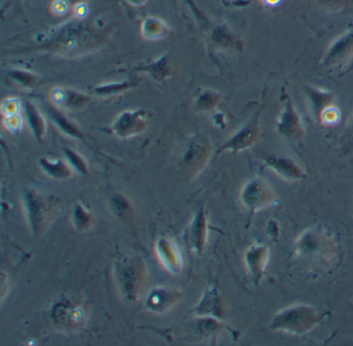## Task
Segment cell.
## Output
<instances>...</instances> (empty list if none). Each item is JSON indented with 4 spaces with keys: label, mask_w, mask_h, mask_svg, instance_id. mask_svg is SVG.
I'll use <instances>...</instances> for the list:
<instances>
[{
    "label": "cell",
    "mask_w": 353,
    "mask_h": 346,
    "mask_svg": "<svg viewBox=\"0 0 353 346\" xmlns=\"http://www.w3.org/2000/svg\"><path fill=\"white\" fill-rule=\"evenodd\" d=\"M323 315L309 305H293L279 311L270 321V329L290 335L303 336L319 325Z\"/></svg>",
    "instance_id": "cell-1"
},
{
    "label": "cell",
    "mask_w": 353,
    "mask_h": 346,
    "mask_svg": "<svg viewBox=\"0 0 353 346\" xmlns=\"http://www.w3.org/2000/svg\"><path fill=\"white\" fill-rule=\"evenodd\" d=\"M23 206L28 225L34 234L42 233L48 225L54 209V202L36 189L26 191L23 195Z\"/></svg>",
    "instance_id": "cell-2"
},
{
    "label": "cell",
    "mask_w": 353,
    "mask_h": 346,
    "mask_svg": "<svg viewBox=\"0 0 353 346\" xmlns=\"http://www.w3.org/2000/svg\"><path fill=\"white\" fill-rule=\"evenodd\" d=\"M115 278L123 296L130 300H137L144 279L142 261L136 257L121 259L115 267Z\"/></svg>",
    "instance_id": "cell-3"
},
{
    "label": "cell",
    "mask_w": 353,
    "mask_h": 346,
    "mask_svg": "<svg viewBox=\"0 0 353 346\" xmlns=\"http://www.w3.org/2000/svg\"><path fill=\"white\" fill-rule=\"evenodd\" d=\"M262 109H263V106L258 108L255 114L252 115L251 118L241 128H239L230 138L227 139L226 142L223 143L219 147L216 155H221L225 151L239 153V151L251 148L257 142L260 137V133H261L260 118H261Z\"/></svg>",
    "instance_id": "cell-4"
},
{
    "label": "cell",
    "mask_w": 353,
    "mask_h": 346,
    "mask_svg": "<svg viewBox=\"0 0 353 346\" xmlns=\"http://www.w3.org/2000/svg\"><path fill=\"white\" fill-rule=\"evenodd\" d=\"M281 99H282L283 107L276 118V133L289 140L301 142L305 137L303 120L295 109L290 95L285 89L282 90Z\"/></svg>",
    "instance_id": "cell-5"
},
{
    "label": "cell",
    "mask_w": 353,
    "mask_h": 346,
    "mask_svg": "<svg viewBox=\"0 0 353 346\" xmlns=\"http://www.w3.org/2000/svg\"><path fill=\"white\" fill-rule=\"evenodd\" d=\"M150 119V114L145 110H125L117 116L107 131L119 139L132 138L146 130Z\"/></svg>",
    "instance_id": "cell-6"
},
{
    "label": "cell",
    "mask_w": 353,
    "mask_h": 346,
    "mask_svg": "<svg viewBox=\"0 0 353 346\" xmlns=\"http://www.w3.org/2000/svg\"><path fill=\"white\" fill-rule=\"evenodd\" d=\"M272 199L274 193L268 182L262 178H252L241 189V203L251 215L265 209Z\"/></svg>",
    "instance_id": "cell-7"
},
{
    "label": "cell",
    "mask_w": 353,
    "mask_h": 346,
    "mask_svg": "<svg viewBox=\"0 0 353 346\" xmlns=\"http://www.w3.org/2000/svg\"><path fill=\"white\" fill-rule=\"evenodd\" d=\"M353 57V28L336 37L326 50L321 64L325 68H334L346 64Z\"/></svg>",
    "instance_id": "cell-8"
},
{
    "label": "cell",
    "mask_w": 353,
    "mask_h": 346,
    "mask_svg": "<svg viewBox=\"0 0 353 346\" xmlns=\"http://www.w3.org/2000/svg\"><path fill=\"white\" fill-rule=\"evenodd\" d=\"M265 167L272 169L276 175L287 180H303L307 178L305 170L289 157L278 155H268L262 157Z\"/></svg>",
    "instance_id": "cell-9"
},
{
    "label": "cell",
    "mask_w": 353,
    "mask_h": 346,
    "mask_svg": "<svg viewBox=\"0 0 353 346\" xmlns=\"http://www.w3.org/2000/svg\"><path fill=\"white\" fill-rule=\"evenodd\" d=\"M49 97L53 105L72 111L83 109L92 102L90 95L69 87H54L51 89Z\"/></svg>",
    "instance_id": "cell-10"
},
{
    "label": "cell",
    "mask_w": 353,
    "mask_h": 346,
    "mask_svg": "<svg viewBox=\"0 0 353 346\" xmlns=\"http://www.w3.org/2000/svg\"><path fill=\"white\" fill-rule=\"evenodd\" d=\"M270 251L264 244H252L245 253V263L255 285H259L268 267Z\"/></svg>",
    "instance_id": "cell-11"
},
{
    "label": "cell",
    "mask_w": 353,
    "mask_h": 346,
    "mask_svg": "<svg viewBox=\"0 0 353 346\" xmlns=\"http://www.w3.org/2000/svg\"><path fill=\"white\" fill-rule=\"evenodd\" d=\"M181 294L174 288L159 287L150 291V296L146 298V307L152 312L162 314L172 308L179 298Z\"/></svg>",
    "instance_id": "cell-12"
},
{
    "label": "cell",
    "mask_w": 353,
    "mask_h": 346,
    "mask_svg": "<svg viewBox=\"0 0 353 346\" xmlns=\"http://www.w3.org/2000/svg\"><path fill=\"white\" fill-rule=\"evenodd\" d=\"M157 255L165 269L173 275H177L183 269V259L181 252L174 242L168 238H160L156 244Z\"/></svg>",
    "instance_id": "cell-13"
},
{
    "label": "cell",
    "mask_w": 353,
    "mask_h": 346,
    "mask_svg": "<svg viewBox=\"0 0 353 346\" xmlns=\"http://www.w3.org/2000/svg\"><path fill=\"white\" fill-rule=\"evenodd\" d=\"M210 41L214 47L226 51H241L243 43L241 37L225 23L216 24L210 31Z\"/></svg>",
    "instance_id": "cell-14"
},
{
    "label": "cell",
    "mask_w": 353,
    "mask_h": 346,
    "mask_svg": "<svg viewBox=\"0 0 353 346\" xmlns=\"http://www.w3.org/2000/svg\"><path fill=\"white\" fill-rule=\"evenodd\" d=\"M208 238V219L203 207L199 209L194 215L193 221L190 224L188 231V242L190 248L195 251L197 254H201L205 246Z\"/></svg>",
    "instance_id": "cell-15"
},
{
    "label": "cell",
    "mask_w": 353,
    "mask_h": 346,
    "mask_svg": "<svg viewBox=\"0 0 353 346\" xmlns=\"http://www.w3.org/2000/svg\"><path fill=\"white\" fill-rule=\"evenodd\" d=\"M305 93L310 102V107L315 117L319 120L324 110L334 105V97L330 91L323 90L312 85H305Z\"/></svg>",
    "instance_id": "cell-16"
},
{
    "label": "cell",
    "mask_w": 353,
    "mask_h": 346,
    "mask_svg": "<svg viewBox=\"0 0 353 346\" xmlns=\"http://www.w3.org/2000/svg\"><path fill=\"white\" fill-rule=\"evenodd\" d=\"M140 32L146 41H162L170 35V27L163 19L148 16L142 21Z\"/></svg>",
    "instance_id": "cell-17"
},
{
    "label": "cell",
    "mask_w": 353,
    "mask_h": 346,
    "mask_svg": "<svg viewBox=\"0 0 353 346\" xmlns=\"http://www.w3.org/2000/svg\"><path fill=\"white\" fill-rule=\"evenodd\" d=\"M24 112L28 126L38 142H43L47 134V122L41 110L30 101L24 103Z\"/></svg>",
    "instance_id": "cell-18"
},
{
    "label": "cell",
    "mask_w": 353,
    "mask_h": 346,
    "mask_svg": "<svg viewBox=\"0 0 353 346\" xmlns=\"http://www.w3.org/2000/svg\"><path fill=\"white\" fill-rule=\"evenodd\" d=\"M210 153V147L208 142L201 140L192 141L185 151L183 163L192 169H200L208 162Z\"/></svg>",
    "instance_id": "cell-19"
},
{
    "label": "cell",
    "mask_w": 353,
    "mask_h": 346,
    "mask_svg": "<svg viewBox=\"0 0 353 346\" xmlns=\"http://www.w3.org/2000/svg\"><path fill=\"white\" fill-rule=\"evenodd\" d=\"M43 171L49 176L57 180H69L73 175V168L70 165L69 162L63 161L61 159H49L42 157L39 161Z\"/></svg>",
    "instance_id": "cell-20"
},
{
    "label": "cell",
    "mask_w": 353,
    "mask_h": 346,
    "mask_svg": "<svg viewBox=\"0 0 353 346\" xmlns=\"http://www.w3.org/2000/svg\"><path fill=\"white\" fill-rule=\"evenodd\" d=\"M137 70L146 73L156 82H165L171 77L170 60L168 55L164 54L157 59L152 60L150 64L140 66Z\"/></svg>",
    "instance_id": "cell-21"
},
{
    "label": "cell",
    "mask_w": 353,
    "mask_h": 346,
    "mask_svg": "<svg viewBox=\"0 0 353 346\" xmlns=\"http://www.w3.org/2000/svg\"><path fill=\"white\" fill-rule=\"evenodd\" d=\"M195 311L199 316H212L216 318L222 317V304L218 291L214 288L206 290Z\"/></svg>",
    "instance_id": "cell-22"
},
{
    "label": "cell",
    "mask_w": 353,
    "mask_h": 346,
    "mask_svg": "<svg viewBox=\"0 0 353 346\" xmlns=\"http://www.w3.org/2000/svg\"><path fill=\"white\" fill-rule=\"evenodd\" d=\"M46 111L52 122H54L55 126L59 128V130L63 134L68 135L72 138L83 139V134H82L79 128L76 126V124H74L69 118L65 117V115H63L59 110L55 109V107H46Z\"/></svg>",
    "instance_id": "cell-23"
},
{
    "label": "cell",
    "mask_w": 353,
    "mask_h": 346,
    "mask_svg": "<svg viewBox=\"0 0 353 346\" xmlns=\"http://www.w3.org/2000/svg\"><path fill=\"white\" fill-rule=\"evenodd\" d=\"M8 77L18 87L30 90L42 84V79L38 75L22 68H12L8 72Z\"/></svg>",
    "instance_id": "cell-24"
},
{
    "label": "cell",
    "mask_w": 353,
    "mask_h": 346,
    "mask_svg": "<svg viewBox=\"0 0 353 346\" xmlns=\"http://www.w3.org/2000/svg\"><path fill=\"white\" fill-rule=\"evenodd\" d=\"M137 86L135 81H121V82H107L97 85L92 88V93L101 97H111L121 95L130 89Z\"/></svg>",
    "instance_id": "cell-25"
},
{
    "label": "cell",
    "mask_w": 353,
    "mask_h": 346,
    "mask_svg": "<svg viewBox=\"0 0 353 346\" xmlns=\"http://www.w3.org/2000/svg\"><path fill=\"white\" fill-rule=\"evenodd\" d=\"M221 102V95L212 89H204L198 95L194 103V107L197 111L210 112L218 107Z\"/></svg>",
    "instance_id": "cell-26"
},
{
    "label": "cell",
    "mask_w": 353,
    "mask_h": 346,
    "mask_svg": "<svg viewBox=\"0 0 353 346\" xmlns=\"http://www.w3.org/2000/svg\"><path fill=\"white\" fill-rule=\"evenodd\" d=\"M72 221H73L74 228L77 231H86L92 225V213L82 203L77 202L74 205Z\"/></svg>",
    "instance_id": "cell-27"
},
{
    "label": "cell",
    "mask_w": 353,
    "mask_h": 346,
    "mask_svg": "<svg viewBox=\"0 0 353 346\" xmlns=\"http://www.w3.org/2000/svg\"><path fill=\"white\" fill-rule=\"evenodd\" d=\"M63 153H65V159L69 162L73 169H75L79 173L84 174V175L90 174L88 163H86L84 157H82L79 153L71 148L63 149Z\"/></svg>",
    "instance_id": "cell-28"
},
{
    "label": "cell",
    "mask_w": 353,
    "mask_h": 346,
    "mask_svg": "<svg viewBox=\"0 0 353 346\" xmlns=\"http://www.w3.org/2000/svg\"><path fill=\"white\" fill-rule=\"evenodd\" d=\"M22 108L23 106L18 97H7L1 103V114L3 116L16 115L20 114Z\"/></svg>",
    "instance_id": "cell-29"
},
{
    "label": "cell",
    "mask_w": 353,
    "mask_h": 346,
    "mask_svg": "<svg viewBox=\"0 0 353 346\" xmlns=\"http://www.w3.org/2000/svg\"><path fill=\"white\" fill-rule=\"evenodd\" d=\"M3 126L7 128L9 132L16 134L19 133L23 128L24 119L21 114H16V115L3 116Z\"/></svg>",
    "instance_id": "cell-30"
},
{
    "label": "cell",
    "mask_w": 353,
    "mask_h": 346,
    "mask_svg": "<svg viewBox=\"0 0 353 346\" xmlns=\"http://www.w3.org/2000/svg\"><path fill=\"white\" fill-rule=\"evenodd\" d=\"M340 118V112L336 106L332 105L324 110L323 113L320 116L319 122L324 124H334L338 122Z\"/></svg>",
    "instance_id": "cell-31"
},
{
    "label": "cell",
    "mask_w": 353,
    "mask_h": 346,
    "mask_svg": "<svg viewBox=\"0 0 353 346\" xmlns=\"http://www.w3.org/2000/svg\"><path fill=\"white\" fill-rule=\"evenodd\" d=\"M112 205L114 207L115 211L119 215H127L130 211H131V205H130L129 201L121 196V195H115L112 198Z\"/></svg>",
    "instance_id": "cell-32"
},
{
    "label": "cell",
    "mask_w": 353,
    "mask_h": 346,
    "mask_svg": "<svg viewBox=\"0 0 353 346\" xmlns=\"http://www.w3.org/2000/svg\"><path fill=\"white\" fill-rule=\"evenodd\" d=\"M70 6H71V4L67 0H54L52 6H51V10L57 16H63V15L69 12Z\"/></svg>",
    "instance_id": "cell-33"
},
{
    "label": "cell",
    "mask_w": 353,
    "mask_h": 346,
    "mask_svg": "<svg viewBox=\"0 0 353 346\" xmlns=\"http://www.w3.org/2000/svg\"><path fill=\"white\" fill-rule=\"evenodd\" d=\"M74 12H75L76 16H77L78 18H83V17L86 16V14H88V6H86L83 1L79 2V3L74 6Z\"/></svg>",
    "instance_id": "cell-34"
},
{
    "label": "cell",
    "mask_w": 353,
    "mask_h": 346,
    "mask_svg": "<svg viewBox=\"0 0 353 346\" xmlns=\"http://www.w3.org/2000/svg\"><path fill=\"white\" fill-rule=\"evenodd\" d=\"M223 4L227 6H235V8H243L250 3V0H220Z\"/></svg>",
    "instance_id": "cell-35"
},
{
    "label": "cell",
    "mask_w": 353,
    "mask_h": 346,
    "mask_svg": "<svg viewBox=\"0 0 353 346\" xmlns=\"http://www.w3.org/2000/svg\"><path fill=\"white\" fill-rule=\"evenodd\" d=\"M318 1H319V3L321 4L322 6H324V8H334L340 6L344 0H318Z\"/></svg>",
    "instance_id": "cell-36"
},
{
    "label": "cell",
    "mask_w": 353,
    "mask_h": 346,
    "mask_svg": "<svg viewBox=\"0 0 353 346\" xmlns=\"http://www.w3.org/2000/svg\"><path fill=\"white\" fill-rule=\"evenodd\" d=\"M128 3L131 4L132 6L139 8V6H144L148 2V0H127Z\"/></svg>",
    "instance_id": "cell-37"
},
{
    "label": "cell",
    "mask_w": 353,
    "mask_h": 346,
    "mask_svg": "<svg viewBox=\"0 0 353 346\" xmlns=\"http://www.w3.org/2000/svg\"><path fill=\"white\" fill-rule=\"evenodd\" d=\"M263 1L265 2L268 6H278L282 0H263Z\"/></svg>",
    "instance_id": "cell-38"
},
{
    "label": "cell",
    "mask_w": 353,
    "mask_h": 346,
    "mask_svg": "<svg viewBox=\"0 0 353 346\" xmlns=\"http://www.w3.org/2000/svg\"><path fill=\"white\" fill-rule=\"evenodd\" d=\"M67 1L69 2L70 4H74V6H76V4L83 1V0H67Z\"/></svg>",
    "instance_id": "cell-39"
}]
</instances>
